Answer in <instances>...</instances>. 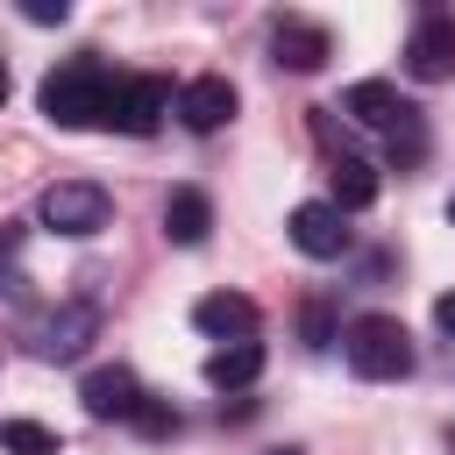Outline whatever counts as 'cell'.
Here are the masks:
<instances>
[{
  "label": "cell",
  "instance_id": "6da1fadb",
  "mask_svg": "<svg viewBox=\"0 0 455 455\" xmlns=\"http://www.w3.org/2000/svg\"><path fill=\"white\" fill-rule=\"evenodd\" d=\"M43 114L57 128H107L114 121V100H121V78L100 64V57H64L50 78H43Z\"/></svg>",
  "mask_w": 455,
  "mask_h": 455
},
{
  "label": "cell",
  "instance_id": "7a4b0ae2",
  "mask_svg": "<svg viewBox=\"0 0 455 455\" xmlns=\"http://www.w3.org/2000/svg\"><path fill=\"white\" fill-rule=\"evenodd\" d=\"M341 355H348V370H355L363 384H398V377L412 370V334H405L391 313H355V320L341 327Z\"/></svg>",
  "mask_w": 455,
  "mask_h": 455
},
{
  "label": "cell",
  "instance_id": "3957f363",
  "mask_svg": "<svg viewBox=\"0 0 455 455\" xmlns=\"http://www.w3.org/2000/svg\"><path fill=\"white\" fill-rule=\"evenodd\" d=\"M36 220H43L50 235L85 242V235H100V228L114 220V199H107L100 185H85V178H57V185L36 199Z\"/></svg>",
  "mask_w": 455,
  "mask_h": 455
},
{
  "label": "cell",
  "instance_id": "277c9868",
  "mask_svg": "<svg viewBox=\"0 0 455 455\" xmlns=\"http://www.w3.org/2000/svg\"><path fill=\"white\" fill-rule=\"evenodd\" d=\"M405 71H412L419 85L455 78V14H448V7H427V14L412 21V36H405Z\"/></svg>",
  "mask_w": 455,
  "mask_h": 455
},
{
  "label": "cell",
  "instance_id": "5b68a950",
  "mask_svg": "<svg viewBox=\"0 0 455 455\" xmlns=\"http://www.w3.org/2000/svg\"><path fill=\"white\" fill-rule=\"evenodd\" d=\"M341 114H355L363 128H384L391 142H398V128H405V135L419 128V107H412V100H398V85H391V78H355V85L341 92Z\"/></svg>",
  "mask_w": 455,
  "mask_h": 455
},
{
  "label": "cell",
  "instance_id": "8992f818",
  "mask_svg": "<svg viewBox=\"0 0 455 455\" xmlns=\"http://www.w3.org/2000/svg\"><path fill=\"white\" fill-rule=\"evenodd\" d=\"M291 242H299L306 256H320V263L348 256V220H341V206H334V199H306V206H291Z\"/></svg>",
  "mask_w": 455,
  "mask_h": 455
},
{
  "label": "cell",
  "instance_id": "52a82bcc",
  "mask_svg": "<svg viewBox=\"0 0 455 455\" xmlns=\"http://www.w3.org/2000/svg\"><path fill=\"white\" fill-rule=\"evenodd\" d=\"M171 114V85L164 78H121V100H114V121L107 128H121V135H156V121Z\"/></svg>",
  "mask_w": 455,
  "mask_h": 455
},
{
  "label": "cell",
  "instance_id": "ba28073f",
  "mask_svg": "<svg viewBox=\"0 0 455 455\" xmlns=\"http://www.w3.org/2000/svg\"><path fill=\"white\" fill-rule=\"evenodd\" d=\"M92 327H100V313H92V306H64V313H50V320H36V327H28V348H36L43 363H71V355L92 341Z\"/></svg>",
  "mask_w": 455,
  "mask_h": 455
},
{
  "label": "cell",
  "instance_id": "9c48e42d",
  "mask_svg": "<svg viewBox=\"0 0 455 455\" xmlns=\"http://www.w3.org/2000/svg\"><path fill=\"white\" fill-rule=\"evenodd\" d=\"M270 50H277V64H284V71H320V64L334 57V36H327L320 21H299V14H284V21L270 28Z\"/></svg>",
  "mask_w": 455,
  "mask_h": 455
},
{
  "label": "cell",
  "instance_id": "30bf717a",
  "mask_svg": "<svg viewBox=\"0 0 455 455\" xmlns=\"http://www.w3.org/2000/svg\"><path fill=\"white\" fill-rule=\"evenodd\" d=\"M78 398H85V412H92V419H135V405H142V384H135V370L107 363V370H92V377L78 384Z\"/></svg>",
  "mask_w": 455,
  "mask_h": 455
},
{
  "label": "cell",
  "instance_id": "8fae6325",
  "mask_svg": "<svg viewBox=\"0 0 455 455\" xmlns=\"http://www.w3.org/2000/svg\"><path fill=\"white\" fill-rule=\"evenodd\" d=\"M178 121H185L192 135L228 128V121H235V85H228V78H192V85L178 92Z\"/></svg>",
  "mask_w": 455,
  "mask_h": 455
},
{
  "label": "cell",
  "instance_id": "7c38bea8",
  "mask_svg": "<svg viewBox=\"0 0 455 455\" xmlns=\"http://www.w3.org/2000/svg\"><path fill=\"white\" fill-rule=\"evenodd\" d=\"M192 327L213 334V341H249V334H256V306H249L242 291H206V299L192 306Z\"/></svg>",
  "mask_w": 455,
  "mask_h": 455
},
{
  "label": "cell",
  "instance_id": "4fadbf2b",
  "mask_svg": "<svg viewBox=\"0 0 455 455\" xmlns=\"http://www.w3.org/2000/svg\"><path fill=\"white\" fill-rule=\"evenodd\" d=\"M206 228H213V199H206L199 185H178V192L164 199V235H171L178 249H199Z\"/></svg>",
  "mask_w": 455,
  "mask_h": 455
},
{
  "label": "cell",
  "instance_id": "5bb4252c",
  "mask_svg": "<svg viewBox=\"0 0 455 455\" xmlns=\"http://www.w3.org/2000/svg\"><path fill=\"white\" fill-rule=\"evenodd\" d=\"M263 377V341H220L213 355H206V384L213 391H242V384H256Z\"/></svg>",
  "mask_w": 455,
  "mask_h": 455
},
{
  "label": "cell",
  "instance_id": "9a60e30c",
  "mask_svg": "<svg viewBox=\"0 0 455 455\" xmlns=\"http://www.w3.org/2000/svg\"><path fill=\"white\" fill-rule=\"evenodd\" d=\"M334 206L341 213H363L370 199H377V164H363V156H334Z\"/></svg>",
  "mask_w": 455,
  "mask_h": 455
},
{
  "label": "cell",
  "instance_id": "2e32d148",
  "mask_svg": "<svg viewBox=\"0 0 455 455\" xmlns=\"http://www.w3.org/2000/svg\"><path fill=\"white\" fill-rule=\"evenodd\" d=\"M0 448H7V455H57V427H43V419H7V427H0Z\"/></svg>",
  "mask_w": 455,
  "mask_h": 455
},
{
  "label": "cell",
  "instance_id": "e0dca14e",
  "mask_svg": "<svg viewBox=\"0 0 455 455\" xmlns=\"http://www.w3.org/2000/svg\"><path fill=\"white\" fill-rule=\"evenodd\" d=\"M135 427H142L149 441H164V434H178V412H171V405H156V398H142V405H135Z\"/></svg>",
  "mask_w": 455,
  "mask_h": 455
},
{
  "label": "cell",
  "instance_id": "ac0fdd59",
  "mask_svg": "<svg viewBox=\"0 0 455 455\" xmlns=\"http://www.w3.org/2000/svg\"><path fill=\"white\" fill-rule=\"evenodd\" d=\"M21 14H28L36 28H50V21H64L71 7H64V0H21Z\"/></svg>",
  "mask_w": 455,
  "mask_h": 455
},
{
  "label": "cell",
  "instance_id": "d6986e66",
  "mask_svg": "<svg viewBox=\"0 0 455 455\" xmlns=\"http://www.w3.org/2000/svg\"><path fill=\"white\" fill-rule=\"evenodd\" d=\"M306 341H313V348H327V341H334V327H327V306H306Z\"/></svg>",
  "mask_w": 455,
  "mask_h": 455
},
{
  "label": "cell",
  "instance_id": "ffe728a7",
  "mask_svg": "<svg viewBox=\"0 0 455 455\" xmlns=\"http://www.w3.org/2000/svg\"><path fill=\"white\" fill-rule=\"evenodd\" d=\"M434 327H441V334H455V291H441V299H434Z\"/></svg>",
  "mask_w": 455,
  "mask_h": 455
},
{
  "label": "cell",
  "instance_id": "44dd1931",
  "mask_svg": "<svg viewBox=\"0 0 455 455\" xmlns=\"http://www.w3.org/2000/svg\"><path fill=\"white\" fill-rule=\"evenodd\" d=\"M7 85H14V78H7V57H0V107H7Z\"/></svg>",
  "mask_w": 455,
  "mask_h": 455
},
{
  "label": "cell",
  "instance_id": "7402d4cb",
  "mask_svg": "<svg viewBox=\"0 0 455 455\" xmlns=\"http://www.w3.org/2000/svg\"><path fill=\"white\" fill-rule=\"evenodd\" d=\"M448 220H455V192H448Z\"/></svg>",
  "mask_w": 455,
  "mask_h": 455
},
{
  "label": "cell",
  "instance_id": "603a6c76",
  "mask_svg": "<svg viewBox=\"0 0 455 455\" xmlns=\"http://www.w3.org/2000/svg\"><path fill=\"white\" fill-rule=\"evenodd\" d=\"M448 448H455V434H448Z\"/></svg>",
  "mask_w": 455,
  "mask_h": 455
}]
</instances>
